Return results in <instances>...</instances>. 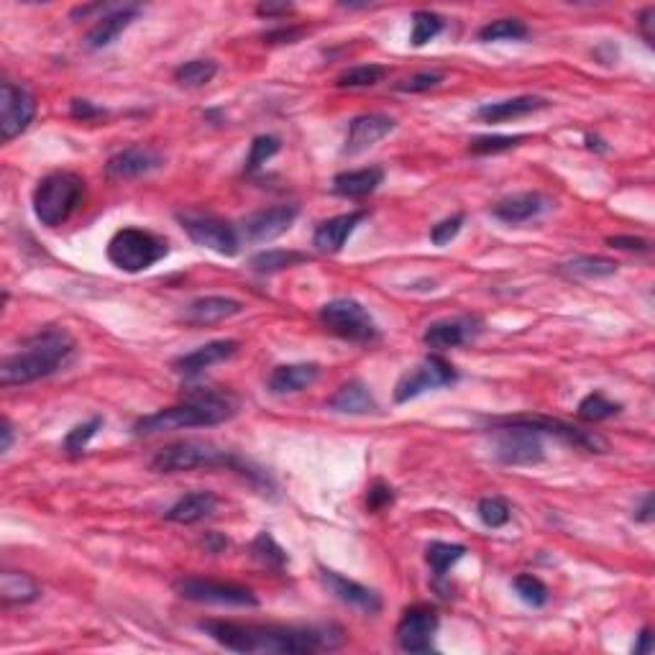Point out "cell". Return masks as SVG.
<instances>
[{"label":"cell","instance_id":"cell-1","mask_svg":"<svg viewBox=\"0 0 655 655\" xmlns=\"http://www.w3.org/2000/svg\"><path fill=\"white\" fill-rule=\"evenodd\" d=\"M200 630L213 643L233 653H320L336 650L343 643L338 627H277V625H241L226 620H203Z\"/></svg>","mask_w":655,"mask_h":655},{"label":"cell","instance_id":"cell-2","mask_svg":"<svg viewBox=\"0 0 655 655\" xmlns=\"http://www.w3.org/2000/svg\"><path fill=\"white\" fill-rule=\"evenodd\" d=\"M75 348V338L59 325L41 328L21 343V351L0 361V384L24 387V384L52 377L75 359Z\"/></svg>","mask_w":655,"mask_h":655},{"label":"cell","instance_id":"cell-3","mask_svg":"<svg viewBox=\"0 0 655 655\" xmlns=\"http://www.w3.org/2000/svg\"><path fill=\"white\" fill-rule=\"evenodd\" d=\"M238 410V400L223 389H187L182 405L167 407L154 415L136 420L134 435L151 438V435L172 433L185 428H210L231 420Z\"/></svg>","mask_w":655,"mask_h":655},{"label":"cell","instance_id":"cell-4","mask_svg":"<svg viewBox=\"0 0 655 655\" xmlns=\"http://www.w3.org/2000/svg\"><path fill=\"white\" fill-rule=\"evenodd\" d=\"M149 466L151 471H157V474H182V471L195 469H228L241 474L244 479H249L256 489H264V494L274 492V484L267 471L256 469L254 464L233 456L231 451H221V448H215L203 441L169 443V446L159 448V451L154 453Z\"/></svg>","mask_w":655,"mask_h":655},{"label":"cell","instance_id":"cell-5","mask_svg":"<svg viewBox=\"0 0 655 655\" xmlns=\"http://www.w3.org/2000/svg\"><path fill=\"white\" fill-rule=\"evenodd\" d=\"M85 198V180L75 172H52L36 185L34 215L41 226L57 228L72 218Z\"/></svg>","mask_w":655,"mask_h":655},{"label":"cell","instance_id":"cell-6","mask_svg":"<svg viewBox=\"0 0 655 655\" xmlns=\"http://www.w3.org/2000/svg\"><path fill=\"white\" fill-rule=\"evenodd\" d=\"M492 456L505 466H535L545 461L543 433L517 418L492 420Z\"/></svg>","mask_w":655,"mask_h":655},{"label":"cell","instance_id":"cell-7","mask_svg":"<svg viewBox=\"0 0 655 655\" xmlns=\"http://www.w3.org/2000/svg\"><path fill=\"white\" fill-rule=\"evenodd\" d=\"M169 254V246L157 233L144 231V228H121L116 236L108 241V261L121 272L139 274L151 269L154 264Z\"/></svg>","mask_w":655,"mask_h":655},{"label":"cell","instance_id":"cell-8","mask_svg":"<svg viewBox=\"0 0 655 655\" xmlns=\"http://www.w3.org/2000/svg\"><path fill=\"white\" fill-rule=\"evenodd\" d=\"M318 320L325 331L338 336L341 341L348 343H374L379 341V328L369 310L356 300H341L325 302L323 308L318 310Z\"/></svg>","mask_w":655,"mask_h":655},{"label":"cell","instance_id":"cell-9","mask_svg":"<svg viewBox=\"0 0 655 655\" xmlns=\"http://www.w3.org/2000/svg\"><path fill=\"white\" fill-rule=\"evenodd\" d=\"M174 592L195 604H218V607H256L259 604L256 594L246 586L213 579H195V576L174 581Z\"/></svg>","mask_w":655,"mask_h":655},{"label":"cell","instance_id":"cell-10","mask_svg":"<svg viewBox=\"0 0 655 655\" xmlns=\"http://www.w3.org/2000/svg\"><path fill=\"white\" fill-rule=\"evenodd\" d=\"M177 221L182 223L185 233L190 236L192 244L203 246V249L215 251L221 256H236L241 249V236L231 223L213 218V215H195V213H180Z\"/></svg>","mask_w":655,"mask_h":655},{"label":"cell","instance_id":"cell-11","mask_svg":"<svg viewBox=\"0 0 655 655\" xmlns=\"http://www.w3.org/2000/svg\"><path fill=\"white\" fill-rule=\"evenodd\" d=\"M458 382V374L446 359L441 356H428L420 361L412 371H407L405 377L397 382L395 387V402L405 405V402L415 400V397L425 395L428 389H441L451 387Z\"/></svg>","mask_w":655,"mask_h":655},{"label":"cell","instance_id":"cell-12","mask_svg":"<svg viewBox=\"0 0 655 655\" xmlns=\"http://www.w3.org/2000/svg\"><path fill=\"white\" fill-rule=\"evenodd\" d=\"M36 116L34 95L21 85L3 82L0 85V139L3 144L21 136Z\"/></svg>","mask_w":655,"mask_h":655},{"label":"cell","instance_id":"cell-13","mask_svg":"<svg viewBox=\"0 0 655 655\" xmlns=\"http://www.w3.org/2000/svg\"><path fill=\"white\" fill-rule=\"evenodd\" d=\"M438 625H441V620L433 607L415 604V607L405 609V615L397 625V645L405 653H430Z\"/></svg>","mask_w":655,"mask_h":655},{"label":"cell","instance_id":"cell-14","mask_svg":"<svg viewBox=\"0 0 655 655\" xmlns=\"http://www.w3.org/2000/svg\"><path fill=\"white\" fill-rule=\"evenodd\" d=\"M297 213L300 210L295 205H274V208L256 210V213L246 215L241 223V236L249 244H267V241H274L290 231L292 223L297 221Z\"/></svg>","mask_w":655,"mask_h":655},{"label":"cell","instance_id":"cell-15","mask_svg":"<svg viewBox=\"0 0 655 655\" xmlns=\"http://www.w3.org/2000/svg\"><path fill=\"white\" fill-rule=\"evenodd\" d=\"M395 128H397L395 118L384 116V113H364V116H356L354 121L348 123V134H346V141H343V154H346V157L364 154V151H369L371 146H377L379 141L387 139Z\"/></svg>","mask_w":655,"mask_h":655},{"label":"cell","instance_id":"cell-16","mask_svg":"<svg viewBox=\"0 0 655 655\" xmlns=\"http://www.w3.org/2000/svg\"><path fill=\"white\" fill-rule=\"evenodd\" d=\"M164 167V154L151 146H128V149L118 151L105 164V174L111 180H136V177H146V174L157 172Z\"/></svg>","mask_w":655,"mask_h":655},{"label":"cell","instance_id":"cell-17","mask_svg":"<svg viewBox=\"0 0 655 655\" xmlns=\"http://www.w3.org/2000/svg\"><path fill=\"white\" fill-rule=\"evenodd\" d=\"M320 579H323V584L328 586V592H331L338 602L359 609L364 615H377L379 609H382L379 594L374 592V589H369V586L359 584V581L346 579V576L336 574V571L331 569H320Z\"/></svg>","mask_w":655,"mask_h":655},{"label":"cell","instance_id":"cell-18","mask_svg":"<svg viewBox=\"0 0 655 655\" xmlns=\"http://www.w3.org/2000/svg\"><path fill=\"white\" fill-rule=\"evenodd\" d=\"M236 354H238V341H231V338H228V341H210L205 343V346L190 351V354L174 359L172 369L177 371L180 377L192 379V377H200V374H203L205 369H210V366L233 359Z\"/></svg>","mask_w":655,"mask_h":655},{"label":"cell","instance_id":"cell-19","mask_svg":"<svg viewBox=\"0 0 655 655\" xmlns=\"http://www.w3.org/2000/svg\"><path fill=\"white\" fill-rule=\"evenodd\" d=\"M366 215H369L366 210H354V213H343L331 221H323L315 228L313 246L320 254H341L351 233L366 221Z\"/></svg>","mask_w":655,"mask_h":655},{"label":"cell","instance_id":"cell-20","mask_svg":"<svg viewBox=\"0 0 655 655\" xmlns=\"http://www.w3.org/2000/svg\"><path fill=\"white\" fill-rule=\"evenodd\" d=\"M517 420L530 425V428H535L543 435H556V438L566 441L569 446L581 448V451L602 453L604 448H607V441H604L602 435L592 433V430H581L576 428V425L563 423V420H551V418H517Z\"/></svg>","mask_w":655,"mask_h":655},{"label":"cell","instance_id":"cell-21","mask_svg":"<svg viewBox=\"0 0 655 655\" xmlns=\"http://www.w3.org/2000/svg\"><path fill=\"white\" fill-rule=\"evenodd\" d=\"M241 313H244V302L233 300V297L208 295L192 300L185 308V313H182V318H185V323L203 328V325H215L223 323V320H231Z\"/></svg>","mask_w":655,"mask_h":655},{"label":"cell","instance_id":"cell-22","mask_svg":"<svg viewBox=\"0 0 655 655\" xmlns=\"http://www.w3.org/2000/svg\"><path fill=\"white\" fill-rule=\"evenodd\" d=\"M320 377L318 364H282L269 374V392L277 397L297 395L302 389L313 387Z\"/></svg>","mask_w":655,"mask_h":655},{"label":"cell","instance_id":"cell-23","mask_svg":"<svg viewBox=\"0 0 655 655\" xmlns=\"http://www.w3.org/2000/svg\"><path fill=\"white\" fill-rule=\"evenodd\" d=\"M141 16V6H121L116 8V11H111L108 16H103L95 24V29L87 34L85 39V47L87 49H105L111 47L113 41L118 39V36L123 34V31L128 29V26L134 24L136 18Z\"/></svg>","mask_w":655,"mask_h":655},{"label":"cell","instance_id":"cell-24","mask_svg":"<svg viewBox=\"0 0 655 655\" xmlns=\"http://www.w3.org/2000/svg\"><path fill=\"white\" fill-rule=\"evenodd\" d=\"M548 100L538 98V95H520V98L510 100H497V103H484L476 116L482 118L484 123H505L515 121V118H525L530 113H538L548 108Z\"/></svg>","mask_w":655,"mask_h":655},{"label":"cell","instance_id":"cell-25","mask_svg":"<svg viewBox=\"0 0 655 655\" xmlns=\"http://www.w3.org/2000/svg\"><path fill=\"white\" fill-rule=\"evenodd\" d=\"M548 208V200L540 192H520L507 200H499L492 208V215L497 221L507 223V226H517V223L533 221L543 210Z\"/></svg>","mask_w":655,"mask_h":655},{"label":"cell","instance_id":"cell-26","mask_svg":"<svg viewBox=\"0 0 655 655\" xmlns=\"http://www.w3.org/2000/svg\"><path fill=\"white\" fill-rule=\"evenodd\" d=\"M382 182H384L382 167L354 169V172H341L333 177V192H336L338 198L361 200V198H369L371 192H377Z\"/></svg>","mask_w":655,"mask_h":655},{"label":"cell","instance_id":"cell-27","mask_svg":"<svg viewBox=\"0 0 655 655\" xmlns=\"http://www.w3.org/2000/svg\"><path fill=\"white\" fill-rule=\"evenodd\" d=\"M215 507H218V497L213 492H190L164 512V520L177 522V525H195L213 515Z\"/></svg>","mask_w":655,"mask_h":655},{"label":"cell","instance_id":"cell-28","mask_svg":"<svg viewBox=\"0 0 655 655\" xmlns=\"http://www.w3.org/2000/svg\"><path fill=\"white\" fill-rule=\"evenodd\" d=\"M471 338H474V331H471L469 318L438 320V323H430L423 333L425 346L435 348V351H448V348L464 346Z\"/></svg>","mask_w":655,"mask_h":655},{"label":"cell","instance_id":"cell-29","mask_svg":"<svg viewBox=\"0 0 655 655\" xmlns=\"http://www.w3.org/2000/svg\"><path fill=\"white\" fill-rule=\"evenodd\" d=\"M328 407L341 415H371L379 410V402L364 382H348L328 400Z\"/></svg>","mask_w":655,"mask_h":655},{"label":"cell","instance_id":"cell-30","mask_svg":"<svg viewBox=\"0 0 655 655\" xmlns=\"http://www.w3.org/2000/svg\"><path fill=\"white\" fill-rule=\"evenodd\" d=\"M41 597V586L34 576L24 571H3L0 574V599L6 607L13 604H31Z\"/></svg>","mask_w":655,"mask_h":655},{"label":"cell","instance_id":"cell-31","mask_svg":"<svg viewBox=\"0 0 655 655\" xmlns=\"http://www.w3.org/2000/svg\"><path fill=\"white\" fill-rule=\"evenodd\" d=\"M620 272V264L604 256H576L561 264V274L569 279H607Z\"/></svg>","mask_w":655,"mask_h":655},{"label":"cell","instance_id":"cell-32","mask_svg":"<svg viewBox=\"0 0 655 655\" xmlns=\"http://www.w3.org/2000/svg\"><path fill=\"white\" fill-rule=\"evenodd\" d=\"M305 261H308V254H300V251L267 249L251 256L249 267L254 269L256 274H277L297 267V264H305Z\"/></svg>","mask_w":655,"mask_h":655},{"label":"cell","instance_id":"cell-33","mask_svg":"<svg viewBox=\"0 0 655 655\" xmlns=\"http://www.w3.org/2000/svg\"><path fill=\"white\" fill-rule=\"evenodd\" d=\"M464 556H466V545H458V543H430L428 548H425V561H428L435 579H443V576L451 571L453 563H458Z\"/></svg>","mask_w":655,"mask_h":655},{"label":"cell","instance_id":"cell-34","mask_svg":"<svg viewBox=\"0 0 655 655\" xmlns=\"http://www.w3.org/2000/svg\"><path fill=\"white\" fill-rule=\"evenodd\" d=\"M218 75V64L210 59H192L174 70V80L182 87H205Z\"/></svg>","mask_w":655,"mask_h":655},{"label":"cell","instance_id":"cell-35","mask_svg":"<svg viewBox=\"0 0 655 655\" xmlns=\"http://www.w3.org/2000/svg\"><path fill=\"white\" fill-rule=\"evenodd\" d=\"M446 29L443 16L433 11H415L412 13V31H410V44L412 47H425L435 36Z\"/></svg>","mask_w":655,"mask_h":655},{"label":"cell","instance_id":"cell-36","mask_svg":"<svg viewBox=\"0 0 655 655\" xmlns=\"http://www.w3.org/2000/svg\"><path fill=\"white\" fill-rule=\"evenodd\" d=\"M251 553H254L256 561H259L261 566H267V569L279 571L287 566L285 548H282V545H279L269 533L256 535L254 543H251Z\"/></svg>","mask_w":655,"mask_h":655},{"label":"cell","instance_id":"cell-37","mask_svg":"<svg viewBox=\"0 0 655 655\" xmlns=\"http://www.w3.org/2000/svg\"><path fill=\"white\" fill-rule=\"evenodd\" d=\"M620 410V402L607 400L602 392H592V395H586L584 400L579 402V418L586 420V423H602V420L620 415Z\"/></svg>","mask_w":655,"mask_h":655},{"label":"cell","instance_id":"cell-38","mask_svg":"<svg viewBox=\"0 0 655 655\" xmlns=\"http://www.w3.org/2000/svg\"><path fill=\"white\" fill-rule=\"evenodd\" d=\"M530 29L517 18H497L484 29H479V39L482 41H520L528 39Z\"/></svg>","mask_w":655,"mask_h":655},{"label":"cell","instance_id":"cell-39","mask_svg":"<svg viewBox=\"0 0 655 655\" xmlns=\"http://www.w3.org/2000/svg\"><path fill=\"white\" fill-rule=\"evenodd\" d=\"M384 77H387V67H382V64H359V67H351V70H346L338 77V87H348V90L374 87Z\"/></svg>","mask_w":655,"mask_h":655},{"label":"cell","instance_id":"cell-40","mask_svg":"<svg viewBox=\"0 0 655 655\" xmlns=\"http://www.w3.org/2000/svg\"><path fill=\"white\" fill-rule=\"evenodd\" d=\"M476 515H479V520H482L487 528L497 530V528H505L507 522H510L512 512H510V505H507L505 499L484 497L482 502L476 505Z\"/></svg>","mask_w":655,"mask_h":655},{"label":"cell","instance_id":"cell-41","mask_svg":"<svg viewBox=\"0 0 655 655\" xmlns=\"http://www.w3.org/2000/svg\"><path fill=\"white\" fill-rule=\"evenodd\" d=\"M528 139V136H479V139H474L469 144V151L471 154H476V157H489V154H502V151H510L515 149V146H520L522 141Z\"/></svg>","mask_w":655,"mask_h":655},{"label":"cell","instance_id":"cell-42","mask_svg":"<svg viewBox=\"0 0 655 655\" xmlns=\"http://www.w3.org/2000/svg\"><path fill=\"white\" fill-rule=\"evenodd\" d=\"M512 586H515L517 597L525 604H530V607H543V604L548 602V586L540 579H535L533 574L515 576Z\"/></svg>","mask_w":655,"mask_h":655},{"label":"cell","instance_id":"cell-43","mask_svg":"<svg viewBox=\"0 0 655 655\" xmlns=\"http://www.w3.org/2000/svg\"><path fill=\"white\" fill-rule=\"evenodd\" d=\"M100 428H103V418H93L90 423L72 428L62 443L64 453H70V456H80V453L87 448V443L93 441L95 435H98Z\"/></svg>","mask_w":655,"mask_h":655},{"label":"cell","instance_id":"cell-44","mask_svg":"<svg viewBox=\"0 0 655 655\" xmlns=\"http://www.w3.org/2000/svg\"><path fill=\"white\" fill-rule=\"evenodd\" d=\"M279 149H282V141H279L277 136H256V139L251 141L249 159H246V172H256V169H259L261 164H267Z\"/></svg>","mask_w":655,"mask_h":655},{"label":"cell","instance_id":"cell-45","mask_svg":"<svg viewBox=\"0 0 655 655\" xmlns=\"http://www.w3.org/2000/svg\"><path fill=\"white\" fill-rule=\"evenodd\" d=\"M443 80H446L443 72H418V75L397 82L395 87L400 93H428V90H435V87L441 85Z\"/></svg>","mask_w":655,"mask_h":655},{"label":"cell","instance_id":"cell-46","mask_svg":"<svg viewBox=\"0 0 655 655\" xmlns=\"http://www.w3.org/2000/svg\"><path fill=\"white\" fill-rule=\"evenodd\" d=\"M466 215L464 213H456L451 215V218H446V221H441L438 226H433V231H430V241H433L435 246H446L451 244L453 238L461 233V226H464Z\"/></svg>","mask_w":655,"mask_h":655},{"label":"cell","instance_id":"cell-47","mask_svg":"<svg viewBox=\"0 0 655 655\" xmlns=\"http://www.w3.org/2000/svg\"><path fill=\"white\" fill-rule=\"evenodd\" d=\"M392 502H395V489L389 487L387 482H374V484H371L369 494H366V507H369L371 512L387 510Z\"/></svg>","mask_w":655,"mask_h":655},{"label":"cell","instance_id":"cell-48","mask_svg":"<svg viewBox=\"0 0 655 655\" xmlns=\"http://www.w3.org/2000/svg\"><path fill=\"white\" fill-rule=\"evenodd\" d=\"M70 113H72V118H77V121H95V118L105 116L103 108L93 105L90 100H72Z\"/></svg>","mask_w":655,"mask_h":655},{"label":"cell","instance_id":"cell-49","mask_svg":"<svg viewBox=\"0 0 655 655\" xmlns=\"http://www.w3.org/2000/svg\"><path fill=\"white\" fill-rule=\"evenodd\" d=\"M609 246H615V249H625V251H640V254H645V251H650V241H645V238H632V236H609L607 238Z\"/></svg>","mask_w":655,"mask_h":655},{"label":"cell","instance_id":"cell-50","mask_svg":"<svg viewBox=\"0 0 655 655\" xmlns=\"http://www.w3.org/2000/svg\"><path fill=\"white\" fill-rule=\"evenodd\" d=\"M302 36H305V29H277V31H267L264 34V41L267 44H295V41H300Z\"/></svg>","mask_w":655,"mask_h":655},{"label":"cell","instance_id":"cell-51","mask_svg":"<svg viewBox=\"0 0 655 655\" xmlns=\"http://www.w3.org/2000/svg\"><path fill=\"white\" fill-rule=\"evenodd\" d=\"M653 24H655V8L653 6H648V8H643V13H640V21H638V26H640V31H643V36H645V41H648V47H653Z\"/></svg>","mask_w":655,"mask_h":655},{"label":"cell","instance_id":"cell-52","mask_svg":"<svg viewBox=\"0 0 655 655\" xmlns=\"http://www.w3.org/2000/svg\"><path fill=\"white\" fill-rule=\"evenodd\" d=\"M256 13L267 18H277L292 13V6L290 3H259V6H256Z\"/></svg>","mask_w":655,"mask_h":655},{"label":"cell","instance_id":"cell-53","mask_svg":"<svg viewBox=\"0 0 655 655\" xmlns=\"http://www.w3.org/2000/svg\"><path fill=\"white\" fill-rule=\"evenodd\" d=\"M653 512H655V499H653V494H648V497L643 499V505L635 510V520L645 522V525H648V522H653V517H655Z\"/></svg>","mask_w":655,"mask_h":655},{"label":"cell","instance_id":"cell-54","mask_svg":"<svg viewBox=\"0 0 655 655\" xmlns=\"http://www.w3.org/2000/svg\"><path fill=\"white\" fill-rule=\"evenodd\" d=\"M203 545H205V551L221 553L228 548V538H223V535H218V533H208L203 538Z\"/></svg>","mask_w":655,"mask_h":655},{"label":"cell","instance_id":"cell-55","mask_svg":"<svg viewBox=\"0 0 655 655\" xmlns=\"http://www.w3.org/2000/svg\"><path fill=\"white\" fill-rule=\"evenodd\" d=\"M653 650V632H650V627H643L638 635V645H635V655H645Z\"/></svg>","mask_w":655,"mask_h":655},{"label":"cell","instance_id":"cell-56","mask_svg":"<svg viewBox=\"0 0 655 655\" xmlns=\"http://www.w3.org/2000/svg\"><path fill=\"white\" fill-rule=\"evenodd\" d=\"M0 435H3V443H0V453H8L13 446V425L11 420H3V425H0Z\"/></svg>","mask_w":655,"mask_h":655},{"label":"cell","instance_id":"cell-57","mask_svg":"<svg viewBox=\"0 0 655 655\" xmlns=\"http://www.w3.org/2000/svg\"><path fill=\"white\" fill-rule=\"evenodd\" d=\"M586 144H589V149L607 151V146H602V141H599V139H594V136H586Z\"/></svg>","mask_w":655,"mask_h":655}]
</instances>
